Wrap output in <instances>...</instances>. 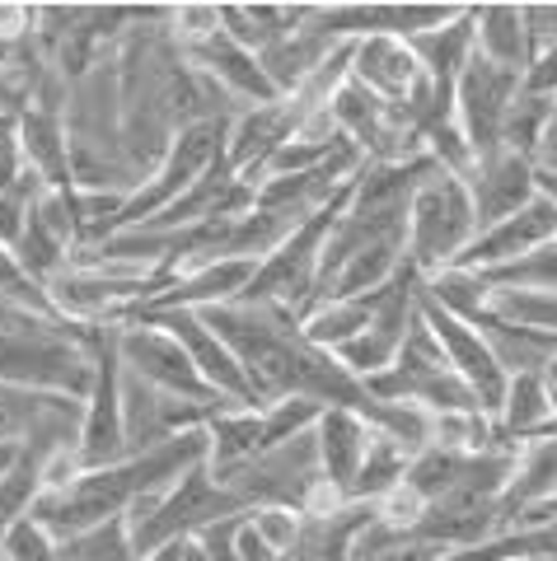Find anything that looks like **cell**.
Listing matches in <instances>:
<instances>
[{
	"instance_id": "6da1fadb",
	"label": "cell",
	"mask_w": 557,
	"mask_h": 561,
	"mask_svg": "<svg viewBox=\"0 0 557 561\" xmlns=\"http://www.w3.org/2000/svg\"><path fill=\"white\" fill-rule=\"evenodd\" d=\"M197 313L216 328V337L235 351L258 408L282 402V398H309V402H319V408L356 412L375 426L379 402L365 393L361 379H352L328 351H319L305 337L300 313L276 309V305H243V300L197 309Z\"/></svg>"
},
{
	"instance_id": "277c9868",
	"label": "cell",
	"mask_w": 557,
	"mask_h": 561,
	"mask_svg": "<svg viewBox=\"0 0 557 561\" xmlns=\"http://www.w3.org/2000/svg\"><path fill=\"white\" fill-rule=\"evenodd\" d=\"M474 234H478V220H474V202H468L464 179L431 169L408 202V262L422 276L455 267L464 249L474 243Z\"/></svg>"
},
{
	"instance_id": "e0dca14e",
	"label": "cell",
	"mask_w": 557,
	"mask_h": 561,
	"mask_svg": "<svg viewBox=\"0 0 557 561\" xmlns=\"http://www.w3.org/2000/svg\"><path fill=\"white\" fill-rule=\"evenodd\" d=\"M557 239V210L548 202H525L520 210H511L507 220L487 225V230L474 234V243L464 249L459 267H474V272H492V267H507V262L525 257L530 249H538V243Z\"/></svg>"
},
{
	"instance_id": "484cf974",
	"label": "cell",
	"mask_w": 557,
	"mask_h": 561,
	"mask_svg": "<svg viewBox=\"0 0 557 561\" xmlns=\"http://www.w3.org/2000/svg\"><path fill=\"white\" fill-rule=\"evenodd\" d=\"M474 47L487 66L525 76L530 66V33L520 5H474Z\"/></svg>"
},
{
	"instance_id": "681fc988",
	"label": "cell",
	"mask_w": 557,
	"mask_h": 561,
	"mask_svg": "<svg viewBox=\"0 0 557 561\" xmlns=\"http://www.w3.org/2000/svg\"><path fill=\"white\" fill-rule=\"evenodd\" d=\"M183 561H206V557L197 552V542H193V538H187V548H183Z\"/></svg>"
},
{
	"instance_id": "836d02e7",
	"label": "cell",
	"mask_w": 557,
	"mask_h": 561,
	"mask_svg": "<svg viewBox=\"0 0 557 561\" xmlns=\"http://www.w3.org/2000/svg\"><path fill=\"white\" fill-rule=\"evenodd\" d=\"M441 557L445 552L431 548L427 538H417L408 529H394V524H385L379 515L365 524L356 548H352V561H441Z\"/></svg>"
},
{
	"instance_id": "e575fe53",
	"label": "cell",
	"mask_w": 557,
	"mask_h": 561,
	"mask_svg": "<svg viewBox=\"0 0 557 561\" xmlns=\"http://www.w3.org/2000/svg\"><path fill=\"white\" fill-rule=\"evenodd\" d=\"M487 286L492 290H544V295H557V239L538 243L525 257L507 262V267H492L482 272Z\"/></svg>"
},
{
	"instance_id": "7bdbcfd3",
	"label": "cell",
	"mask_w": 557,
	"mask_h": 561,
	"mask_svg": "<svg viewBox=\"0 0 557 561\" xmlns=\"http://www.w3.org/2000/svg\"><path fill=\"white\" fill-rule=\"evenodd\" d=\"M230 542H235V561H282V557L268 548V538L258 534V524H253L249 515H235V534H230Z\"/></svg>"
},
{
	"instance_id": "c3c4849f",
	"label": "cell",
	"mask_w": 557,
	"mask_h": 561,
	"mask_svg": "<svg viewBox=\"0 0 557 561\" xmlns=\"http://www.w3.org/2000/svg\"><path fill=\"white\" fill-rule=\"evenodd\" d=\"M14 459H20V449H5V445H0V478L10 472V463H14Z\"/></svg>"
},
{
	"instance_id": "f1b7e54d",
	"label": "cell",
	"mask_w": 557,
	"mask_h": 561,
	"mask_svg": "<svg viewBox=\"0 0 557 561\" xmlns=\"http://www.w3.org/2000/svg\"><path fill=\"white\" fill-rule=\"evenodd\" d=\"M548 496H557V435H538V440L520 445L515 454L511 486L501 496V515L525 511V505H538Z\"/></svg>"
},
{
	"instance_id": "d6986e66",
	"label": "cell",
	"mask_w": 557,
	"mask_h": 561,
	"mask_svg": "<svg viewBox=\"0 0 557 561\" xmlns=\"http://www.w3.org/2000/svg\"><path fill=\"white\" fill-rule=\"evenodd\" d=\"M183 57L193 61L206 80L216 84V90L235 103V108H253V103H272L282 99L272 90V80L263 76V61L253 57V51H243L239 43H230L225 33H212V38H202L193 47H183Z\"/></svg>"
},
{
	"instance_id": "cb8c5ba5",
	"label": "cell",
	"mask_w": 557,
	"mask_h": 561,
	"mask_svg": "<svg viewBox=\"0 0 557 561\" xmlns=\"http://www.w3.org/2000/svg\"><path fill=\"white\" fill-rule=\"evenodd\" d=\"M417 66H422V76L431 90L441 94H455V80L464 76V66L478 57L474 47V5H459V14L441 28H427L417 33V38H408Z\"/></svg>"
},
{
	"instance_id": "2e32d148",
	"label": "cell",
	"mask_w": 557,
	"mask_h": 561,
	"mask_svg": "<svg viewBox=\"0 0 557 561\" xmlns=\"http://www.w3.org/2000/svg\"><path fill=\"white\" fill-rule=\"evenodd\" d=\"M14 257H20V267L38 280V286H47L52 276H61L80 257L71 192H43V202L33 206L20 243H14Z\"/></svg>"
},
{
	"instance_id": "8d00e7d4",
	"label": "cell",
	"mask_w": 557,
	"mask_h": 561,
	"mask_svg": "<svg viewBox=\"0 0 557 561\" xmlns=\"http://www.w3.org/2000/svg\"><path fill=\"white\" fill-rule=\"evenodd\" d=\"M487 313L501 319V323H520V328H534V332L557 337V295H544V290H492Z\"/></svg>"
},
{
	"instance_id": "74e56055",
	"label": "cell",
	"mask_w": 557,
	"mask_h": 561,
	"mask_svg": "<svg viewBox=\"0 0 557 561\" xmlns=\"http://www.w3.org/2000/svg\"><path fill=\"white\" fill-rule=\"evenodd\" d=\"M43 179L38 173H24L20 183H14L10 192H0V243L5 249H14L20 243V234H24V225H29V216H33V206L43 202Z\"/></svg>"
},
{
	"instance_id": "4dcf8cb0",
	"label": "cell",
	"mask_w": 557,
	"mask_h": 561,
	"mask_svg": "<svg viewBox=\"0 0 557 561\" xmlns=\"http://www.w3.org/2000/svg\"><path fill=\"white\" fill-rule=\"evenodd\" d=\"M422 300L427 305H436L445 313H455V319L464 323H478L487 305H492V286H487V276L474 272V267H441V272H431L422 276Z\"/></svg>"
},
{
	"instance_id": "f5cc1de1",
	"label": "cell",
	"mask_w": 557,
	"mask_h": 561,
	"mask_svg": "<svg viewBox=\"0 0 557 561\" xmlns=\"http://www.w3.org/2000/svg\"><path fill=\"white\" fill-rule=\"evenodd\" d=\"M0 561H10V557H5V552H0Z\"/></svg>"
},
{
	"instance_id": "7a4b0ae2",
	"label": "cell",
	"mask_w": 557,
	"mask_h": 561,
	"mask_svg": "<svg viewBox=\"0 0 557 561\" xmlns=\"http://www.w3.org/2000/svg\"><path fill=\"white\" fill-rule=\"evenodd\" d=\"M235 515H243V511L202 459L197 468H187L173 486L141 496L122 519H127V529H132L136 557H146L155 548H164V542L197 538L202 529H212V524H220V519H235Z\"/></svg>"
},
{
	"instance_id": "ac0fdd59",
	"label": "cell",
	"mask_w": 557,
	"mask_h": 561,
	"mask_svg": "<svg viewBox=\"0 0 557 561\" xmlns=\"http://www.w3.org/2000/svg\"><path fill=\"white\" fill-rule=\"evenodd\" d=\"M464 187H468V202H474L478 230H487V225L507 220L511 210L534 202V164L511 150H492L474 160V169L464 173Z\"/></svg>"
},
{
	"instance_id": "5b68a950",
	"label": "cell",
	"mask_w": 557,
	"mask_h": 561,
	"mask_svg": "<svg viewBox=\"0 0 557 561\" xmlns=\"http://www.w3.org/2000/svg\"><path fill=\"white\" fill-rule=\"evenodd\" d=\"M352 183H346V192L338 202H328L323 210H315V216H305L263 262H258L253 276H249V286H243V295H239L243 305H276V309L305 313L309 295H315V280H319L328 230H333V220L342 216L346 197H352Z\"/></svg>"
},
{
	"instance_id": "30bf717a",
	"label": "cell",
	"mask_w": 557,
	"mask_h": 561,
	"mask_svg": "<svg viewBox=\"0 0 557 561\" xmlns=\"http://www.w3.org/2000/svg\"><path fill=\"white\" fill-rule=\"evenodd\" d=\"M220 408L169 398V393L150 389V383L122 370V440H127V454H150L169 440H179L187 431H206V421H212V412H220Z\"/></svg>"
},
{
	"instance_id": "60d3db41",
	"label": "cell",
	"mask_w": 557,
	"mask_h": 561,
	"mask_svg": "<svg viewBox=\"0 0 557 561\" xmlns=\"http://www.w3.org/2000/svg\"><path fill=\"white\" fill-rule=\"evenodd\" d=\"M249 519L258 524V534L268 538V548L286 561V552L295 548V534H300V515L282 511V505H272V511H249Z\"/></svg>"
},
{
	"instance_id": "52a82bcc",
	"label": "cell",
	"mask_w": 557,
	"mask_h": 561,
	"mask_svg": "<svg viewBox=\"0 0 557 561\" xmlns=\"http://www.w3.org/2000/svg\"><path fill=\"white\" fill-rule=\"evenodd\" d=\"M225 127H230V122H193V127H183L173 136L169 150L160 154V164H155L141 179V187L122 202V230H127V225H146V220L160 216L164 206L179 202L183 192L225 154Z\"/></svg>"
},
{
	"instance_id": "b9f144b4",
	"label": "cell",
	"mask_w": 557,
	"mask_h": 561,
	"mask_svg": "<svg viewBox=\"0 0 557 561\" xmlns=\"http://www.w3.org/2000/svg\"><path fill=\"white\" fill-rule=\"evenodd\" d=\"M520 90L544 94V99H557V47L534 51L530 66H525V76H520Z\"/></svg>"
},
{
	"instance_id": "5bb4252c",
	"label": "cell",
	"mask_w": 557,
	"mask_h": 561,
	"mask_svg": "<svg viewBox=\"0 0 557 561\" xmlns=\"http://www.w3.org/2000/svg\"><path fill=\"white\" fill-rule=\"evenodd\" d=\"M422 319L431 328V337H436V346L445 351V365L459 375L464 389L478 398V408L492 416L501 393H507V375H501V365L492 356V346H487V337L478 332V323H464L455 313H445L427 300H422Z\"/></svg>"
},
{
	"instance_id": "603a6c76",
	"label": "cell",
	"mask_w": 557,
	"mask_h": 561,
	"mask_svg": "<svg viewBox=\"0 0 557 561\" xmlns=\"http://www.w3.org/2000/svg\"><path fill=\"white\" fill-rule=\"evenodd\" d=\"M371 421L356 416V412H342V408H328L315 426V445H319V472L328 491H333L338 501H346V491H352L356 472L365 463V449H371Z\"/></svg>"
},
{
	"instance_id": "7402d4cb",
	"label": "cell",
	"mask_w": 557,
	"mask_h": 561,
	"mask_svg": "<svg viewBox=\"0 0 557 561\" xmlns=\"http://www.w3.org/2000/svg\"><path fill=\"white\" fill-rule=\"evenodd\" d=\"M375 515L379 511L365 501H338L328 511L300 515V534H295V548L286 552V561H352L356 538Z\"/></svg>"
},
{
	"instance_id": "ffe728a7",
	"label": "cell",
	"mask_w": 557,
	"mask_h": 561,
	"mask_svg": "<svg viewBox=\"0 0 557 561\" xmlns=\"http://www.w3.org/2000/svg\"><path fill=\"white\" fill-rule=\"evenodd\" d=\"M14 131H20V150H24L29 173H38L47 192H71L76 187L66 108H57V103H33V108L14 122Z\"/></svg>"
},
{
	"instance_id": "8992f818",
	"label": "cell",
	"mask_w": 557,
	"mask_h": 561,
	"mask_svg": "<svg viewBox=\"0 0 557 561\" xmlns=\"http://www.w3.org/2000/svg\"><path fill=\"white\" fill-rule=\"evenodd\" d=\"M520 449H445L427 445L422 454H412L403 486L422 505L431 501H501L515 472Z\"/></svg>"
},
{
	"instance_id": "d4e9b609",
	"label": "cell",
	"mask_w": 557,
	"mask_h": 561,
	"mask_svg": "<svg viewBox=\"0 0 557 561\" xmlns=\"http://www.w3.org/2000/svg\"><path fill=\"white\" fill-rule=\"evenodd\" d=\"M492 431H497V440L511 449L548 435L553 431V383L544 375L507 379V393H501L497 412H492Z\"/></svg>"
},
{
	"instance_id": "ab89813d",
	"label": "cell",
	"mask_w": 557,
	"mask_h": 561,
	"mask_svg": "<svg viewBox=\"0 0 557 561\" xmlns=\"http://www.w3.org/2000/svg\"><path fill=\"white\" fill-rule=\"evenodd\" d=\"M0 300H14V305H29V309L52 313L43 286L20 267V257H14V249H5V243H0Z\"/></svg>"
},
{
	"instance_id": "d590c367",
	"label": "cell",
	"mask_w": 557,
	"mask_h": 561,
	"mask_svg": "<svg viewBox=\"0 0 557 561\" xmlns=\"http://www.w3.org/2000/svg\"><path fill=\"white\" fill-rule=\"evenodd\" d=\"M61 561H136L127 519H109L84 534L61 538Z\"/></svg>"
},
{
	"instance_id": "8fae6325",
	"label": "cell",
	"mask_w": 557,
	"mask_h": 561,
	"mask_svg": "<svg viewBox=\"0 0 557 561\" xmlns=\"http://www.w3.org/2000/svg\"><path fill=\"white\" fill-rule=\"evenodd\" d=\"M305 117H309V108L300 99H272V103L239 108L230 117V127H225V164L258 187L263 169L272 164V154L282 150L286 140L300 136Z\"/></svg>"
},
{
	"instance_id": "ee69618b",
	"label": "cell",
	"mask_w": 557,
	"mask_h": 561,
	"mask_svg": "<svg viewBox=\"0 0 557 561\" xmlns=\"http://www.w3.org/2000/svg\"><path fill=\"white\" fill-rule=\"evenodd\" d=\"M24 173H29V164H24V150H20V131L0 127V192H10Z\"/></svg>"
},
{
	"instance_id": "f546056e",
	"label": "cell",
	"mask_w": 557,
	"mask_h": 561,
	"mask_svg": "<svg viewBox=\"0 0 557 561\" xmlns=\"http://www.w3.org/2000/svg\"><path fill=\"white\" fill-rule=\"evenodd\" d=\"M47 463H61V459H52L47 449H20V459L0 478V542L10 538L14 524L33 515V505L47 491ZM66 463H76V459H66Z\"/></svg>"
},
{
	"instance_id": "4fadbf2b",
	"label": "cell",
	"mask_w": 557,
	"mask_h": 561,
	"mask_svg": "<svg viewBox=\"0 0 557 561\" xmlns=\"http://www.w3.org/2000/svg\"><path fill=\"white\" fill-rule=\"evenodd\" d=\"M520 90V76L501 66H487L482 57H474L464 66V76L455 80V122L474 150V160L501 150V122H507V108Z\"/></svg>"
},
{
	"instance_id": "f35d334b",
	"label": "cell",
	"mask_w": 557,
	"mask_h": 561,
	"mask_svg": "<svg viewBox=\"0 0 557 561\" xmlns=\"http://www.w3.org/2000/svg\"><path fill=\"white\" fill-rule=\"evenodd\" d=\"M0 552H5L10 561H61V538L29 515L10 529V538L0 542Z\"/></svg>"
},
{
	"instance_id": "3957f363",
	"label": "cell",
	"mask_w": 557,
	"mask_h": 561,
	"mask_svg": "<svg viewBox=\"0 0 557 561\" xmlns=\"http://www.w3.org/2000/svg\"><path fill=\"white\" fill-rule=\"evenodd\" d=\"M365 393L375 402H408L422 408L427 416H445V412H482L478 398L464 389L459 375L445 365V351L431 337L427 319L417 313L412 332L398 346V356L389 360V370H379L365 379Z\"/></svg>"
},
{
	"instance_id": "f6af8a7d",
	"label": "cell",
	"mask_w": 557,
	"mask_h": 561,
	"mask_svg": "<svg viewBox=\"0 0 557 561\" xmlns=\"http://www.w3.org/2000/svg\"><path fill=\"white\" fill-rule=\"evenodd\" d=\"M538 169H557V103H553V117H548V131H544V146H538Z\"/></svg>"
},
{
	"instance_id": "d6a6232c",
	"label": "cell",
	"mask_w": 557,
	"mask_h": 561,
	"mask_svg": "<svg viewBox=\"0 0 557 561\" xmlns=\"http://www.w3.org/2000/svg\"><path fill=\"white\" fill-rule=\"evenodd\" d=\"M553 103L544 94H530V90H515L507 122H501V150L520 154V160H538V146H544V131H548V117H553Z\"/></svg>"
},
{
	"instance_id": "f907efd6",
	"label": "cell",
	"mask_w": 557,
	"mask_h": 561,
	"mask_svg": "<svg viewBox=\"0 0 557 561\" xmlns=\"http://www.w3.org/2000/svg\"><path fill=\"white\" fill-rule=\"evenodd\" d=\"M548 435H557V389H553V431Z\"/></svg>"
},
{
	"instance_id": "44dd1931",
	"label": "cell",
	"mask_w": 557,
	"mask_h": 561,
	"mask_svg": "<svg viewBox=\"0 0 557 561\" xmlns=\"http://www.w3.org/2000/svg\"><path fill=\"white\" fill-rule=\"evenodd\" d=\"M352 80L365 84L379 103H394V108H403V103L422 90V66H417L412 47L403 38H361L352 47Z\"/></svg>"
},
{
	"instance_id": "ba28073f",
	"label": "cell",
	"mask_w": 557,
	"mask_h": 561,
	"mask_svg": "<svg viewBox=\"0 0 557 561\" xmlns=\"http://www.w3.org/2000/svg\"><path fill=\"white\" fill-rule=\"evenodd\" d=\"M80 398L0 383V445L5 449H47L52 459H76L80 440Z\"/></svg>"
},
{
	"instance_id": "7c38bea8",
	"label": "cell",
	"mask_w": 557,
	"mask_h": 561,
	"mask_svg": "<svg viewBox=\"0 0 557 561\" xmlns=\"http://www.w3.org/2000/svg\"><path fill=\"white\" fill-rule=\"evenodd\" d=\"M136 319H150L160 323L173 342L187 351V360L197 365V375L212 383V393L225 398L230 408H258V398L249 389V379H243L235 351L216 337V328L202 319L197 309H155V313H136Z\"/></svg>"
},
{
	"instance_id": "83f0119b",
	"label": "cell",
	"mask_w": 557,
	"mask_h": 561,
	"mask_svg": "<svg viewBox=\"0 0 557 561\" xmlns=\"http://www.w3.org/2000/svg\"><path fill=\"white\" fill-rule=\"evenodd\" d=\"M375 300H379V290H371V295H352V300H328V305H319V309L300 313L305 337L315 342L319 351H328V356H338L346 342H356L361 332L371 328V319H375Z\"/></svg>"
},
{
	"instance_id": "1f68e13d",
	"label": "cell",
	"mask_w": 557,
	"mask_h": 561,
	"mask_svg": "<svg viewBox=\"0 0 557 561\" xmlns=\"http://www.w3.org/2000/svg\"><path fill=\"white\" fill-rule=\"evenodd\" d=\"M408 463H412V449L398 445L394 435H371V449H365V463L356 472L352 491H346V501H365V505H379L385 496H394L398 486L408 478Z\"/></svg>"
},
{
	"instance_id": "9a60e30c",
	"label": "cell",
	"mask_w": 557,
	"mask_h": 561,
	"mask_svg": "<svg viewBox=\"0 0 557 561\" xmlns=\"http://www.w3.org/2000/svg\"><path fill=\"white\" fill-rule=\"evenodd\" d=\"M459 14V5H315V24L338 43L361 38H417L427 28H441Z\"/></svg>"
},
{
	"instance_id": "9c48e42d",
	"label": "cell",
	"mask_w": 557,
	"mask_h": 561,
	"mask_svg": "<svg viewBox=\"0 0 557 561\" xmlns=\"http://www.w3.org/2000/svg\"><path fill=\"white\" fill-rule=\"evenodd\" d=\"M117 356H122V370L150 383V389L169 393V398H187V402H202V408H220L225 402L212 393V383L197 375V365L187 360V351L150 319L117 323ZM225 408H230V402H225Z\"/></svg>"
},
{
	"instance_id": "816d5d0a",
	"label": "cell",
	"mask_w": 557,
	"mask_h": 561,
	"mask_svg": "<svg viewBox=\"0 0 557 561\" xmlns=\"http://www.w3.org/2000/svg\"><path fill=\"white\" fill-rule=\"evenodd\" d=\"M548 383H553V389H557V360L548 365Z\"/></svg>"
},
{
	"instance_id": "7dc6e473",
	"label": "cell",
	"mask_w": 557,
	"mask_h": 561,
	"mask_svg": "<svg viewBox=\"0 0 557 561\" xmlns=\"http://www.w3.org/2000/svg\"><path fill=\"white\" fill-rule=\"evenodd\" d=\"M183 548H187V542H164V548H155V552L136 557V561H183Z\"/></svg>"
},
{
	"instance_id": "4316f807",
	"label": "cell",
	"mask_w": 557,
	"mask_h": 561,
	"mask_svg": "<svg viewBox=\"0 0 557 561\" xmlns=\"http://www.w3.org/2000/svg\"><path fill=\"white\" fill-rule=\"evenodd\" d=\"M478 332L487 337V346H492V356H497L507 379H515V375H544L548 379V365L557 360V337L520 328V323H501L492 313L478 319Z\"/></svg>"
},
{
	"instance_id": "bcb514c9",
	"label": "cell",
	"mask_w": 557,
	"mask_h": 561,
	"mask_svg": "<svg viewBox=\"0 0 557 561\" xmlns=\"http://www.w3.org/2000/svg\"><path fill=\"white\" fill-rule=\"evenodd\" d=\"M534 197L557 210V169H538L534 164Z\"/></svg>"
}]
</instances>
